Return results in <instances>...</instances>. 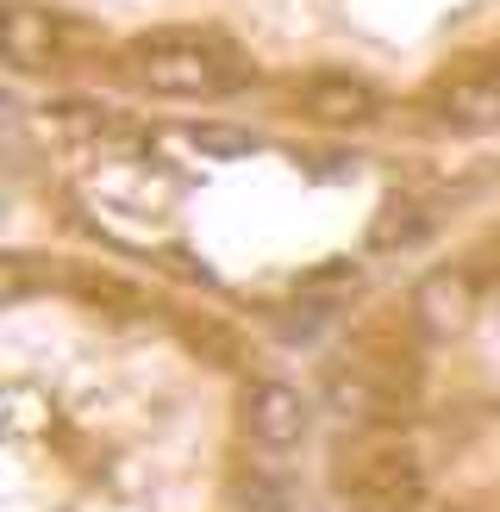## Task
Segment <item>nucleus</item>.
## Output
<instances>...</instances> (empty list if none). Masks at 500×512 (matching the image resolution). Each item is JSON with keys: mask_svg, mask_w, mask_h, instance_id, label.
I'll return each instance as SVG.
<instances>
[{"mask_svg": "<svg viewBox=\"0 0 500 512\" xmlns=\"http://www.w3.org/2000/svg\"><path fill=\"white\" fill-rule=\"evenodd\" d=\"M307 107L325 119H369L375 113V88L357 75H313L307 82Z\"/></svg>", "mask_w": 500, "mask_h": 512, "instance_id": "3", "label": "nucleus"}, {"mask_svg": "<svg viewBox=\"0 0 500 512\" xmlns=\"http://www.w3.org/2000/svg\"><path fill=\"white\" fill-rule=\"evenodd\" d=\"M238 506H244V512H288V494L275 488V481H250Z\"/></svg>", "mask_w": 500, "mask_h": 512, "instance_id": "6", "label": "nucleus"}, {"mask_svg": "<svg viewBox=\"0 0 500 512\" xmlns=\"http://www.w3.org/2000/svg\"><path fill=\"white\" fill-rule=\"evenodd\" d=\"M188 144L200 157H219V163H238L257 150V132H244V125H188Z\"/></svg>", "mask_w": 500, "mask_h": 512, "instance_id": "5", "label": "nucleus"}, {"mask_svg": "<svg viewBox=\"0 0 500 512\" xmlns=\"http://www.w3.org/2000/svg\"><path fill=\"white\" fill-rule=\"evenodd\" d=\"M307 425H313V406L300 400L294 388H282V381H269V388L250 394V431L269 444V450H288L307 438Z\"/></svg>", "mask_w": 500, "mask_h": 512, "instance_id": "2", "label": "nucleus"}, {"mask_svg": "<svg viewBox=\"0 0 500 512\" xmlns=\"http://www.w3.org/2000/svg\"><path fill=\"white\" fill-rule=\"evenodd\" d=\"M207 50H213V38H200V32H150L144 38V82H150V94L200 100V94L238 88L244 75L238 69H213Z\"/></svg>", "mask_w": 500, "mask_h": 512, "instance_id": "1", "label": "nucleus"}, {"mask_svg": "<svg viewBox=\"0 0 500 512\" xmlns=\"http://www.w3.org/2000/svg\"><path fill=\"white\" fill-rule=\"evenodd\" d=\"M444 119L450 125H494L500 119V75H482V82H457L444 100Z\"/></svg>", "mask_w": 500, "mask_h": 512, "instance_id": "4", "label": "nucleus"}]
</instances>
